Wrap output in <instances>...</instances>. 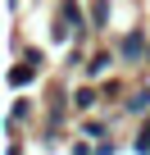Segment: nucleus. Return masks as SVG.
<instances>
[{"label": "nucleus", "mask_w": 150, "mask_h": 155, "mask_svg": "<svg viewBox=\"0 0 150 155\" xmlns=\"http://www.w3.org/2000/svg\"><path fill=\"white\" fill-rule=\"evenodd\" d=\"M123 55H127V59L141 55V37H127V41H123Z\"/></svg>", "instance_id": "1"}]
</instances>
